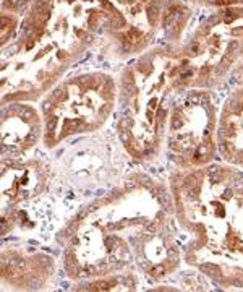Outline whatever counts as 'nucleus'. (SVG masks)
Here are the masks:
<instances>
[{
	"mask_svg": "<svg viewBox=\"0 0 243 292\" xmlns=\"http://www.w3.org/2000/svg\"><path fill=\"white\" fill-rule=\"evenodd\" d=\"M234 18H235V15H232L230 12H227V15H225V18H224V20H225V21H227V23H230V21H232V20H234Z\"/></svg>",
	"mask_w": 243,
	"mask_h": 292,
	"instance_id": "obj_1",
	"label": "nucleus"
},
{
	"mask_svg": "<svg viewBox=\"0 0 243 292\" xmlns=\"http://www.w3.org/2000/svg\"><path fill=\"white\" fill-rule=\"evenodd\" d=\"M211 2H216V0H211Z\"/></svg>",
	"mask_w": 243,
	"mask_h": 292,
	"instance_id": "obj_2",
	"label": "nucleus"
}]
</instances>
